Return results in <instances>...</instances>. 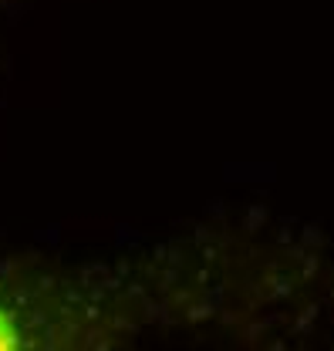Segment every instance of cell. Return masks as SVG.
Here are the masks:
<instances>
[{"instance_id": "cell-1", "label": "cell", "mask_w": 334, "mask_h": 351, "mask_svg": "<svg viewBox=\"0 0 334 351\" xmlns=\"http://www.w3.org/2000/svg\"><path fill=\"white\" fill-rule=\"evenodd\" d=\"M7 345H14V324H10L7 314L0 311V348H7Z\"/></svg>"}]
</instances>
